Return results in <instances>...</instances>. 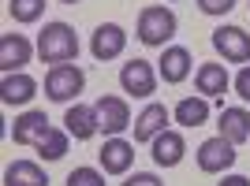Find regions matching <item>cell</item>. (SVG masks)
Segmentation results:
<instances>
[{
  "label": "cell",
  "instance_id": "obj_10",
  "mask_svg": "<svg viewBox=\"0 0 250 186\" xmlns=\"http://www.w3.org/2000/svg\"><path fill=\"white\" fill-rule=\"evenodd\" d=\"M97 160H101V171H104V175H127L131 164H135V145L124 142V138H108V142L101 145Z\"/></svg>",
  "mask_w": 250,
  "mask_h": 186
},
{
  "label": "cell",
  "instance_id": "obj_7",
  "mask_svg": "<svg viewBox=\"0 0 250 186\" xmlns=\"http://www.w3.org/2000/svg\"><path fill=\"white\" fill-rule=\"evenodd\" d=\"M213 49L228 63H247L250 60V34L243 26H217L213 30Z\"/></svg>",
  "mask_w": 250,
  "mask_h": 186
},
{
  "label": "cell",
  "instance_id": "obj_4",
  "mask_svg": "<svg viewBox=\"0 0 250 186\" xmlns=\"http://www.w3.org/2000/svg\"><path fill=\"white\" fill-rule=\"evenodd\" d=\"M235 160H239V153H235V145H231L224 134L206 138V142L198 145V167L206 171V175H220V171H228Z\"/></svg>",
  "mask_w": 250,
  "mask_h": 186
},
{
  "label": "cell",
  "instance_id": "obj_21",
  "mask_svg": "<svg viewBox=\"0 0 250 186\" xmlns=\"http://www.w3.org/2000/svg\"><path fill=\"white\" fill-rule=\"evenodd\" d=\"M67 130H56V127H52L49 134L42 138V142L34 145V149H38V156H42V160H60L63 153H67Z\"/></svg>",
  "mask_w": 250,
  "mask_h": 186
},
{
  "label": "cell",
  "instance_id": "obj_12",
  "mask_svg": "<svg viewBox=\"0 0 250 186\" xmlns=\"http://www.w3.org/2000/svg\"><path fill=\"white\" fill-rule=\"evenodd\" d=\"M157 74H161L168 86H179L190 74V52L183 49V45H168V49L161 52V60H157Z\"/></svg>",
  "mask_w": 250,
  "mask_h": 186
},
{
  "label": "cell",
  "instance_id": "obj_20",
  "mask_svg": "<svg viewBox=\"0 0 250 186\" xmlns=\"http://www.w3.org/2000/svg\"><path fill=\"white\" fill-rule=\"evenodd\" d=\"M172 115L179 127H202L209 119V97H183Z\"/></svg>",
  "mask_w": 250,
  "mask_h": 186
},
{
  "label": "cell",
  "instance_id": "obj_15",
  "mask_svg": "<svg viewBox=\"0 0 250 186\" xmlns=\"http://www.w3.org/2000/svg\"><path fill=\"white\" fill-rule=\"evenodd\" d=\"M149 145H153V164L157 167H176L179 160H183V153H187V142H183L179 130H165V134H157Z\"/></svg>",
  "mask_w": 250,
  "mask_h": 186
},
{
  "label": "cell",
  "instance_id": "obj_6",
  "mask_svg": "<svg viewBox=\"0 0 250 186\" xmlns=\"http://www.w3.org/2000/svg\"><path fill=\"white\" fill-rule=\"evenodd\" d=\"M157 78H161V74L153 71L149 60H131V63H124V71H120V86H124V93H131V97H153Z\"/></svg>",
  "mask_w": 250,
  "mask_h": 186
},
{
  "label": "cell",
  "instance_id": "obj_1",
  "mask_svg": "<svg viewBox=\"0 0 250 186\" xmlns=\"http://www.w3.org/2000/svg\"><path fill=\"white\" fill-rule=\"evenodd\" d=\"M38 56L45 63H71L79 56V37L67 22H45V30L38 34Z\"/></svg>",
  "mask_w": 250,
  "mask_h": 186
},
{
  "label": "cell",
  "instance_id": "obj_2",
  "mask_svg": "<svg viewBox=\"0 0 250 186\" xmlns=\"http://www.w3.org/2000/svg\"><path fill=\"white\" fill-rule=\"evenodd\" d=\"M176 15L168 8H142L138 11V41L149 49H165V41L176 37Z\"/></svg>",
  "mask_w": 250,
  "mask_h": 186
},
{
  "label": "cell",
  "instance_id": "obj_25",
  "mask_svg": "<svg viewBox=\"0 0 250 186\" xmlns=\"http://www.w3.org/2000/svg\"><path fill=\"white\" fill-rule=\"evenodd\" d=\"M231 86H235V93L250 104V63H247V67H239V74L231 78Z\"/></svg>",
  "mask_w": 250,
  "mask_h": 186
},
{
  "label": "cell",
  "instance_id": "obj_14",
  "mask_svg": "<svg viewBox=\"0 0 250 186\" xmlns=\"http://www.w3.org/2000/svg\"><path fill=\"white\" fill-rule=\"evenodd\" d=\"M168 119H172V115H168L165 104H146V108L135 115V142H153L157 134H165Z\"/></svg>",
  "mask_w": 250,
  "mask_h": 186
},
{
  "label": "cell",
  "instance_id": "obj_26",
  "mask_svg": "<svg viewBox=\"0 0 250 186\" xmlns=\"http://www.w3.org/2000/svg\"><path fill=\"white\" fill-rule=\"evenodd\" d=\"M124 186H165V183H161L153 171H135V175H127Z\"/></svg>",
  "mask_w": 250,
  "mask_h": 186
},
{
  "label": "cell",
  "instance_id": "obj_11",
  "mask_svg": "<svg viewBox=\"0 0 250 186\" xmlns=\"http://www.w3.org/2000/svg\"><path fill=\"white\" fill-rule=\"evenodd\" d=\"M63 127L75 142H90V138L101 130V119H97V108L94 104H71L67 115H63Z\"/></svg>",
  "mask_w": 250,
  "mask_h": 186
},
{
  "label": "cell",
  "instance_id": "obj_28",
  "mask_svg": "<svg viewBox=\"0 0 250 186\" xmlns=\"http://www.w3.org/2000/svg\"><path fill=\"white\" fill-rule=\"evenodd\" d=\"M60 4H79V0H60Z\"/></svg>",
  "mask_w": 250,
  "mask_h": 186
},
{
  "label": "cell",
  "instance_id": "obj_17",
  "mask_svg": "<svg viewBox=\"0 0 250 186\" xmlns=\"http://www.w3.org/2000/svg\"><path fill=\"white\" fill-rule=\"evenodd\" d=\"M217 127L231 145L250 142V112L247 108H220V123Z\"/></svg>",
  "mask_w": 250,
  "mask_h": 186
},
{
  "label": "cell",
  "instance_id": "obj_8",
  "mask_svg": "<svg viewBox=\"0 0 250 186\" xmlns=\"http://www.w3.org/2000/svg\"><path fill=\"white\" fill-rule=\"evenodd\" d=\"M124 49H127V30L120 22H101L94 30V41H90L94 60L108 63V60H116V56H124Z\"/></svg>",
  "mask_w": 250,
  "mask_h": 186
},
{
  "label": "cell",
  "instance_id": "obj_3",
  "mask_svg": "<svg viewBox=\"0 0 250 186\" xmlns=\"http://www.w3.org/2000/svg\"><path fill=\"white\" fill-rule=\"evenodd\" d=\"M86 86V74L83 67H75V63H56V67H49V74H45V97L56 104H67L71 97H79Z\"/></svg>",
  "mask_w": 250,
  "mask_h": 186
},
{
  "label": "cell",
  "instance_id": "obj_9",
  "mask_svg": "<svg viewBox=\"0 0 250 186\" xmlns=\"http://www.w3.org/2000/svg\"><path fill=\"white\" fill-rule=\"evenodd\" d=\"M34 52H38V45H30L22 34H4V37H0V71L4 74L22 71V67L30 63Z\"/></svg>",
  "mask_w": 250,
  "mask_h": 186
},
{
  "label": "cell",
  "instance_id": "obj_18",
  "mask_svg": "<svg viewBox=\"0 0 250 186\" xmlns=\"http://www.w3.org/2000/svg\"><path fill=\"white\" fill-rule=\"evenodd\" d=\"M194 82H198L202 97H224L231 78H228V71H224V63H202L198 74H194Z\"/></svg>",
  "mask_w": 250,
  "mask_h": 186
},
{
  "label": "cell",
  "instance_id": "obj_24",
  "mask_svg": "<svg viewBox=\"0 0 250 186\" xmlns=\"http://www.w3.org/2000/svg\"><path fill=\"white\" fill-rule=\"evenodd\" d=\"M239 0H198V11L202 15H228Z\"/></svg>",
  "mask_w": 250,
  "mask_h": 186
},
{
  "label": "cell",
  "instance_id": "obj_19",
  "mask_svg": "<svg viewBox=\"0 0 250 186\" xmlns=\"http://www.w3.org/2000/svg\"><path fill=\"white\" fill-rule=\"evenodd\" d=\"M4 186H49V175L34 160H15L4 171Z\"/></svg>",
  "mask_w": 250,
  "mask_h": 186
},
{
  "label": "cell",
  "instance_id": "obj_22",
  "mask_svg": "<svg viewBox=\"0 0 250 186\" xmlns=\"http://www.w3.org/2000/svg\"><path fill=\"white\" fill-rule=\"evenodd\" d=\"M8 15L15 22H38L45 15V0H8Z\"/></svg>",
  "mask_w": 250,
  "mask_h": 186
},
{
  "label": "cell",
  "instance_id": "obj_23",
  "mask_svg": "<svg viewBox=\"0 0 250 186\" xmlns=\"http://www.w3.org/2000/svg\"><path fill=\"white\" fill-rule=\"evenodd\" d=\"M67 186H108V183H104V171H97V167H75L67 175Z\"/></svg>",
  "mask_w": 250,
  "mask_h": 186
},
{
  "label": "cell",
  "instance_id": "obj_13",
  "mask_svg": "<svg viewBox=\"0 0 250 186\" xmlns=\"http://www.w3.org/2000/svg\"><path fill=\"white\" fill-rule=\"evenodd\" d=\"M49 130H52V127H49V115L38 112V108H30V112H22L19 119H15L11 138H15V145H38Z\"/></svg>",
  "mask_w": 250,
  "mask_h": 186
},
{
  "label": "cell",
  "instance_id": "obj_5",
  "mask_svg": "<svg viewBox=\"0 0 250 186\" xmlns=\"http://www.w3.org/2000/svg\"><path fill=\"white\" fill-rule=\"evenodd\" d=\"M97 119H101V130L108 138H120L127 130V127H135L131 123V108H127L124 97H112V93H104V97H97Z\"/></svg>",
  "mask_w": 250,
  "mask_h": 186
},
{
  "label": "cell",
  "instance_id": "obj_16",
  "mask_svg": "<svg viewBox=\"0 0 250 186\" xmlns=\"http://www.w3.org/2000/svg\"><path fill=\"white\" fill-rule=\"evenodd\" d=\"M34 93H38V82H34L26 71H15V74H4V82H0V101L8 104H30Z\"/></svg>",
  "mask_w": 250,
  "mask_h": 186
},
{
  "label": "cell",
  "instance_id": "obj_27",
  "mask_svg": "<svg viewBox=\"0 0 250 186\" xmlns=\"http://www.w3.org/2000/svg\"><path fill=\"white\" fill-rule=\"evenodd\" d=\"M217 186H250V179L247 175H224Z\"/></svg>",
  "mask_w": 250,
  "mask_h": 186
}]
</instances>
